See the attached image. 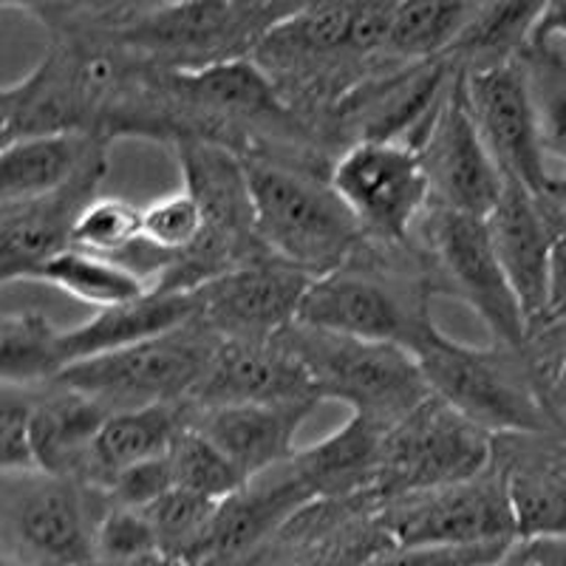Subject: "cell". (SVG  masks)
<instances>
[{
  "label": "cell",
  "instance_id": "cell-2",
  "mask_svg": "<svg viewBox=\"0 0 566 566\" xmlns=\"http://www.w3.org/2000/svg\"><path fill=\"white\" fill-rule=\"evenodd\" d=\"M428 388L490 437H560L524 352L490 343L468 346L433 326L411 348Z\"/></svg>",
  "mask_w": 566,
  "mask_h": 566
},
{
  "label": "cell",
  "instance_id": "cell-43",
  "mask_svg": "<svg viewBox=\"0 0 566 566\" xmlns=\"http://www.w3.org/2000/svg\"><path fill=\"white\" fill-rule=\"evenodd\" d=\"M527 547L538 566H566V538L530 541Z\"/></svg>",
  "mask_w": 566,
  "mask_h": 566
},
{
  "label": "cell",
  "instance_id": "cell-37",
  "mask_svg": "<svg viewBox=\"0 0 566 566\" xmlns=\"http://www.w3.org/2000/svg\"><path fill=\"white\" fill-rule=\"evenodd\" d=\"M32 411V388L0 382V468L3 473L40 470L38 457H34Z\"/></svg>",
  "mask_w": 566,
  "mask_h": 566
},
{
  "label": "cell",
  "instance_id": "cell-40",
  "mask_svg": "<svg viewBox=\"0 0 566 566\" xmlns=\"http://www.w3.org/2000/svg\"><path fill=\"white\" fill-rule=\"evenodd\" d=\"M513 544H490V547H399V544H391L374 555L366 566H479L499 558Z\"/></svg>",
  "mask_w": 566,
  "mask_h": 566
},
{
  "label": "cell",
  "instance_id": "cell-27",
  "mask_svg": "<svg viewBox=\"0 0 566 566\" xmlns=\"http://www.w3.org/2000/svg\"><path fill=\"white\" fill-rule=\"evenodd\" d=\"M479 0H397L388 23L386 60L419 65L444 60L462 38Z\"/></svg>",
  "mask_w": 566,
  "mask_h": 566
},
{
  "label": "cell",
  "instance_id": "cell-6",
  "mask_svg": "<svg viewBox=\"0 0 566 566\" xmlns=\"http://www.w3.org/2000/svg\"><path fill=\"white\" fill-rule=\"evenodd\" d=\"M493 437L437 394L394 422L382 437L377 504L417 490L464 482L490 468Z\"/></svg>",
  "mask_w": 566,
  "mask_h": 566
},
{
  "label": "cell",
  "instance_id": "cell-42",
  "mask_svg": "<svg viewBox=\"0 0 566 566\" xmlns=\"http://www.w3.org/2000/svg\"><path fill=\"white\" fill-rule=\"evenodd\" d=\"M544 402H547L549 413H553L555 424H558V431L564 433L566 439V357L564 363H560L558 371L553 374V380L544 386Z\"/></svg>",
  "mask_w": 566,
  "mask_h": 566
},
{
  "label": "cell",
  "instance_id": "cell-1",
  "mask_svg": "<svg viewBox=\"0 0 566 566\" xmlns=\"http://www.w3.org/2000/svg\"><path fill=\"white\" fill-rule=\"evenodd\" d=\"M244 159L264 250L315 277L346 266L368 232L337 196L328 174L266 156Z\"/></svg>",
  "mask_w": 566,
  "mask_h": 566
},
{
  "label": "cell",
  "instance_id": "cell-16",
  "mask_svg": "<svg viewBox=\"0 0 566 566\" xmlns=\"http://www.w3.org/2000/svg\"><path fill=\"white\" fill-rule=\"evenodd\" d=\"M321 406L310 374L277 340L216 346L187 406Z\"/></svg>",
  "mask_w": 566,
  "mask_h": 566
},
{
  "label": "cell",
  "instance_id": "cell-20",
  "mask_svg": "<svg viewBox=\"0 0 566 566\" xmlns=\"http://www.w3.org/2000/svg\"><path fill=\"white\" fill-rule=\"evenodd\" d=\"M317 406H185L187 424L205 433L241 476H261L295 457V437Z\"/></svg>",
  "mask_w": 566,
  "mask_h": 566
},
{
  "label": "cell",
  "instance_id": "cell-8",
  "mask_svg": "<svg viewBox=\"0 0 566 566\" xmlns=\"http://www.w3.org/2000/svg\"><path fill=\"white\" fill-rule=\"evenodd\" d=\"M377 513L399 547H490L518 541L507 488L493 462L464 482L380 502Z\"/></svg>",
  "mask_w": 566,
  "mask_h": 566
},
{
  "label": "cell",
  "instance_id": "cell-4",
  "mask_svg": "<svg viewBox=\"0 0 566 566\" xmlns=\"http://www.w3.org/2000/svg\"><path fill=\"white\" fill-rule=\"evenodd\" d=\"M105 490L45 470H12L0 482V544L14 566H88L111 507Z\"/></svg>",
  "mask_w": 566,
  "mask_h": 566
},
{
  "label": "cell",
  "instance_id": "cell-30",
  "mask_svg": "<svg viewBox=\"0 0 566 566\" xmlns=\"http://www.w3.org/2000/svg\"><path fill=\"white\" fill-rule=\"evenodd\" d=\"M221 502L174 488L142 510L148 515L161 555L185 566H201L210 547L212 524Z\"/></svg>",
  "mask_w": 566,
  "mask_h": 566
},
{
  "label": "cell",
  "instance_id": "cell-7",
  "mask_svg": "<svg viewBox=\"0 0 566 566\" xmlns=\"http://www.w3.org/2000/svg\"><path fill=\"white\" fill-rule=\"evenodd\" d=\"M413 239L431 258L444 295L468 303L493 343L524 352L527 317L495 258L484 219L431 205L419 219Z\"/></svg>",
  "mask_w": 566,
  "mask_h": 566
},
{
  "label": "cell",
  "instance_id": "cell-10",
  "mask_svg": "<svg viewBox=\"0 0 566 566\" xmlns=\"http://www.w3.org/2000/svg\"><path fill=\"white\" fill-rule=\"evenodd\" d=\"M312 281L301 266L261 252L199 286L196 317L224 340H275L297 321Z\"/></svg>",
  "mask_w": 566,
  "mask_h": 566
},
{
  "label": "cell",
  "instance_id": "cell-26",
  "mask_svg": "<svg viewBox=\"0 0 566 566\" xmlns=\"http://www.w3.org/2000/svg\"><path fill=\"white\" fill-rule=\"evenodd\" d=\"M547 3L549 0H479L462 38L444 60L462 71L513 63L533 45Z\"/></svg>",
  "mask_w": 566,
  "mask_h": 566
},
{
  "label": "cell",
  "instance_id": "cell-39",
  "mask_svg": "<svg viewBox=\"0 0 566 566\" xmlns=\"http://www.w3.org/2000/svg\"><path fill=\"white\" fill-rule=\"evenodd\" d=\"M176 488L174 482V464L168 457L148 459V462L130 464V468L119 470L108 484V499L119 507H136L145 510L148 504H154L156 499H161L165 493Z\"/></svg>",
  "mask_w": 566,
  "mask_h": 566
},
{
  "label": "cell",
  "instance_id": "cell-34",
  "mask_svg": "<svg viewBox=\"0 0 566 566\" xmlns=\"http://www.w3.org/2000/svg\"><path fill=\"white\" fill-rule=\"evenodd\" d=\"M205 227V212L185 187L176 190V193L150 201L148 207H142V247L156 258L159 272L174 258L185 255L201 239Z\"/></svg>",
  "mask_w": 566,
  "mask_h": 566
},
{
  "label": "cell",
  "instance_id": "cell-41",
  "mask_svg": "<svg viewBox=\"0 0 566 566\" xmlns=\"http://www.w3.org/2000/svg\"><path fill=\"white\" fill-rule=\"evenodd\" d=\"M566 43V0H549L547 12L541 18L538 29H535L533 45H544V43ZM530 45V49H533Z\"/></svg>",
  "mask_w": 566,
  "mask_h": 566
},
{
  "label": "cell",
  "instance_id": "cell-24",
  "mask_svg": "<svg viewBox=\"0 0 566 566\" xmlns=\"http://www.w3.org/2000/svg\"><path fill=\"white\" fill-rule=\"evenodd\" d=\"M386 431V424L352 413L340 431L303 448L292 459L315 499H374Z\"/></svg>",
  "mask_w": 566,
  "mask_h": 566
},
{
  "label": "cell",
  "instance_id": "cell-17",
  "mask_svg": "<svg viewBox=\"0 0 566 566\" xmlns=\"http://www.w3.org/2000/svg\"><path fill=\"white\" fill-rule=\"evenodd\" d=\"M518 541L566 538V439L538 433L493 437Z\"/></svg>",
  "mask_w": 566,
  "mask_h": 566
},
{
  "label": "cell",
  "instance_id": "cell-32",
  "mask_svg": "<svg viewBox=\"0 0 566 566\" xmlns=\"http://www.w3.org/2000/svg\"><path fill=\"white\" fill-rule=\"evenodd\" d=\"M522 60L527 65L544 154L566 161V54L560 52L558 40H553L527 49Z\"/></svg>",
  "mask_w": 566,
  "mask_h": 566
},
{
  "label": "cell",
  "instance_id": "cell-25",
  "mask_svg": "<svg viewBox=\"0 0 566 566\" xmlns=\"http://www.w3.org/2000/svg\"><path fill=\"white\" fill-rule=\"evenodd\" d=\"M185 406H145L130 411H111L91 453L88 484L108 490L111 479L130 464L168 457L185 428Z\"/></svg>",
  "mask_w": 566,
  "mask_h": 566
},
{
  "label": "cell",
  "instance_id": "cell-38",
  "mask_svg": "<svg viewBox=\"0 0 566 566\" xmlns=\"http://www.w3.org/2000/svg\"><path fill=\"white\" fill-rule=\"evenodd\" d=\"M154 553H159V547H156V535L148 515L136 507L111 504L97 527V558L128 560Z\"/></svg>",
  "mask_w": 566,
  "mask_h": 566
},
{
  "label": "cell",
  "instance_id": "cell-18",
  "mask_svg": "<svg viewBox=\"0 0 566 566\" xmlns=\"http://www.w3.org/2000/svg\"><path fill=\"white\" fill-rule=\"evenodd\" d=\"M105 174H88L40 199L0 205V281H34L52 258L69 250L80 212L99 196Z\"/></svg>",
  "mask_w": 566,
  "mask_h": 566
},
{
  "label": "cell",
  "instance_id": "cell-23",
  "mask_svg": "<svg viewBox=\"0 0 566 566\" xmlns=\"http://www.w3.org/2000/svg\"><path fill=\"white\" fill-rule=\"evenodd\" d=\"M199 312L196 292H154L99 310L91 321L74 328H63V357L65 368L97 354L145 343L165 332L185 326Z\"/></svg>",
  "mask_w": 566,
  "mask_h": 566
},
{
  "label": "cell",
  "instance_id": "cell-33",
  "mask_svg": "<svg viewBox=\"0 0 566 566\" xmlns=\"http://www.w3.org/2000/svg\"><path fill=\"white\" fill-rule=\"evenodd\" d=\"M170 464H174L176 488L205 495L212 502H224L247 484L241 470L205 433L196 431L193 424L187 422L176 437L174 448H170Z\"/></svg>",
  "mask_w": 566,
  "mask_h": 566
},
{
  "label": "cell",
  "instance_id": "cell-5",
  "mask_svg": "<svg viewBox=\"0 0 566 566\" xmlns=\"http://www.w3.org/2000/svg\"><path fill=\"white\" fill-rule=\"evenodd\" d=\"M221 337L193 317L145 343L97 354L65 368L57 380L108 411L187 406Z\"/></svg>",
  "mask_w": 566,
  "mask_h": 566
},
{
  "label": "cell",
  "instance_id": "cell-29",
  "mask_svg": "<svg viewBox=\"0 0 566 566\" xmlns=\"http://www.w3.org/2000/svg\"><path fill=\"white\" fill-rule=\"evenodd\" d=\"M65 371L63 328L40 312H9L0 321V382L45 386Z\"/></svg>",
  "mask_w": 566,
  "mask_h": 566
},
{
  "label": "cell",
  "instance_id": "cell-9",
  "mask_svg": "<svg viewBox=\"0 0 566 566\" xmlns=\"http://www.w3.org/2000/svg\"><path fill=\"white\" fill-rule=\"evenodd\" d=\"M328 181L368 235L413 244V230L431 207V181L419 148L399 139H357L332 159Z\"/></svg>",
  "mask_w": 566,
  "mask_h": 566
},
{
  "label": "cell",
  "instance_id": "cell-45",
  "mask_svg": "<svg viewBox=\"0 0 566 566\" xmlns=\"http://www.w3.org/2000/svg\"><path fill=\"white\" fill-rule=\"evenodd\" d=\"M88 566H185L179 560L168 558V555H142V558H128V560H103V558H94Z\"/></svg>",
  "mask_w": 566,
  "mask_h": 566
},
{
  "label": "cell",
  "instance_id": "cell-22",
  "mask_svg": "<svg viewBox=\"0 0 566 566\" xmlns=\"http://www.w3.org/2000/svg\"><path fill=\"white\" fill-rule=\"evenodd\" d=\"M32 439L38 468L88 484L94 442L111 411L99 406L97 399L85 397L60 380L32 386Z\"/></svg>",
  "mask_w": 566,
  "mask_h": 566
},
{
  "label": "cell",
  "instance_id": "cell-31",
  "mask_svg": "<svg viewBox=\"0 0 566 566\" xmlns=\"http://www.w3.org/2000/svg\"><path fill=\"white\" fill-rule=\"evenodd\" d=\"M181 0H43L32 9L52 34H123Z\"/></svg>",
  "mask_w": 566,
  "mask_h": 566
},
{
  "label": "cell",
  "instance_id": "cell-19",
  "mask_svg": "<svg viewBox=\"0 0 566 566\" xmlns=\"http://www.w3.org/2000/svg\"><path fill=\"white\" fill-rule=\"evenodd\" d=\"M170 150L179 165L181 187L205 212V230L252 255L266 252L255 232V205L244 156L210 139H179Z\"/></svg>",
  "mask_w": 566,
  "mask_h": 566
},
{
  "label": "cell",
  "instance_id": "cell-35",
  "mask_svg": "<svg viewBox=\"0 0 566 566\" xmlns=\"http://www.w3.org/2000/svg\"><path fill=\"white\" fill-rule=\"evenodd\" d=\"M524 357L533 368L541 391L553 380V374L558 371L566 357V224L555 239L547 310L527 328Z\"/></svg>",
  "mask_w": 566,
  "mask_h": 566
},
{
  "label": "cell",
  "instance_id": "cell-44",
  "mask_svg": "<svg viewBox=\"0 0 566 566\" xmlns=\"http://www.w3.org/2000/svg\"><path fill=\"white\" fill-rule=\"evenodd\" d=\"M479 566H538V564H535V558H533V553H530L527 544H524V541H518V544H513L507 553H502L499 558L488 560V564H479Z\"/></svg>",
  "mask_w": 566,
  "mask_h": 566
},
{
  "label": "cell",
  "instance_id": "cell-47",
  "mask_svg": "<svg viewBox=\"0 0 566 566\" xmlns=\"http://www.w3.org/2000/svg\"><path fill=\"white\" fill-rule=\"evenodd\" d=\"M3 566H14V564H7V560H3Z\"/></svg>",
  "mask_w": 566,
  "mask_h": 566
},
{
  "label": "cell",
  "instance_id": "cell-15",
  "mask_svg": "<svg viewBox=\"0 0 566 566\" xmlns=\"http://www.w3.org/2000/svg\"><path fill=\"white\" fill-rule=\"evenodd\" d=\"M484 224L530 328L547 310L553 250L566 216L547 196L533 193L522 181L504 179L502 196Z\"/></svg>",
  "mask_w": 566,
  "mask_h": 566
},
{
  "label": "cell",
  "instance_id": "cell-12",
  "mask_svg": "<svg viewBox=\"0 0 566 566\" xmlns=\"http://www.w3.org/2000/svg\"><path fill=\"white\" fill-rule=\"evenodd\" d=\"M462 80L470 116L504 179L522 181L538 196L547 193L549 174L544 168L547 154L541 145L524 60L462 71Z\"/></svg>",
  "mask_w": 566,
  "mask_h": 566
},
{
  "label": "cell",
  "instance_id": "cell-46",
  "mask_svg": "<svg viewBox=\"0 0 566 566\" xmlns=\"http://www.w3.org/2000/svg\"><path fill=\"white\" fill-rule=\"evenodd\" d=\"M547 196L555 207L566 216V174L564 176H549V185H547Z\"/></svg>",
  "mask_w": 566,
  "mask_h": 566
},
{
  "label": "cell",
  "instance_id": "cell-36",
  "mask_svg": "<svg viewBox=\"0 0 566 566\" xmlns=\"http://www.w3.org/2000/svg\"><path fill=\"white\" fill-rule=\"evenodd\" d=\"M142 241V207L116 196H97L80 212L71 247L123 261Z\"/></svg>",
  "mask_w": 566,
  "mask_h": 566
},
{
  "label": "cell",
  "instance_id": "cell-28",
  "mask_svg": "<svg viewBox=\"0 0 566 566\" xmlns=\"http://www.w3.org/2000/svg\"><path fill=\"white\" fill-rule=\"evenodd\" d=\"M34 281L49 283V286L65 292L74 301L97 306V310L119 306V303L136 301V297L150 292L148 281L136 275L123 261L94 255V252L77 250V247H69L57 258H52L34 275Z\"/></svg>",
  "mask_w": 566,
  "mask_h": 566
},
{
  "label": "cell",
  "instance_id": "cell-13",
  "mask_svg": "<svg viewBox=\"0 0 566 566\" xmlns=\"http://www.w3.org/2000/svg\"><path fill=\"white\" fill-rule=\"evenodd\" d=\"M116 38L165 71H199L252 57L261 43L230 0H181Z\"/></svg>",
  "mask_w": 566,
  "mask_h": 566
},
{
  "label": "cell",
  "instance_id": "cell-21",
  "mask_svg": "<svg viewBox=\"0 0 566 566\" xmlns=\"http://www.w3.org/2000/svg\"><path fill=\"white\" fill-rule=\"evenodd\" d=\"M108 139L94 134H40L3 145L0 205L57 193L97 170H108Z\"/></svg>",
  "mask_w": 566,
  "mask_h": 566
},
{
  "label": "cell",
  "instance_id": "cell-3",
  "mask_svg": "<svg viewBox=\"0 0 566 566\" xmlns=\"http://www.w3.org/2000/svg\"><path fill=\"white\" fill-rule=\"evenodd\" d=\"M275 340L306 368L317 397L343 402L354 417L386 428L433 394L417 357L394 343L360 340L297 321Z\"/></svg>",
  "mask_w": 566,
  "mask_h": 566
},
{
  "label": "cell",
  "instance_id": "cell-14",
  "mask_svg": "<svg viewBox=\"0 0 566 566\" xmlns=\"http://www.w3.org/2000/svg\"><path fill=\"white\" fill-rule=\"evenodd\" d=\"M391 547L374 499H315L297 510L252 566H366Z\"/></svg>",
  "mask_w": 566,
  "mask_h": 566
},
{
  "label": "cell",
  "instance_id": "cell-11",
  "mask_svg": "<svg viewBox=\"0 0 566 566\" xmlns=\"http://www.w3.org/2000/svg\"><path fill=\"white\" fill-rule=\"evenodd\" d=\"M417 148L431 181V205L488 219L504 190V176L470 116L459 69H453L442 103Z\"/></svg>",
  "mask_w": 566,
  "mask_h": 566
}]
</instances>
